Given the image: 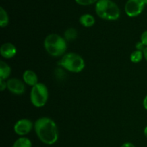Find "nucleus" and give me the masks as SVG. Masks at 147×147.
Instances as JSON below:
<instances>
[{
  "mask_svg": "<svg viewBox=\"0 0 147 147\" xmlns=\"http://www.w3.org/2000/svg\"><path fill=\"white\" fill-rule=\"evenodd\" d=\"M121 147H136V146H135L133 144L131 143V142H126V143L123 144Z\"/></svg>",
  "mask_w": 147,
  "mask_h": 147,
  "instance_id": "412c9836",
  "label": "nucleus"
},
{
  "mask_svg": "<svg viewBox=\"0 0 147 147\" xmlns=\"http://www.w3.org/2000/svg\"><path fill=\"white\" fill-rule=\"evenodd\" d=\"M44 47L47 53L53 57H60L65 54L67 42L57 34H50L44 40Z\"/></svg>",
  "mask_w": 147,
  "mask_h": 147,
  "instance_id": "f03ea898",
  "label": "nucleus"
},
{
  "mask_svg": "<svg viewBox=\"0 0 147 147\" xmlns=\"http://www.w3.org/2000/svg\"><path fill=\"white\" fill-rule=\"evenodd\" d=\"M76 3L82 6H88L97 3L98 0H75Z\"/></svg>",
  "mask_w": 147,
  "mask_h": 147,
  "instance_id": "f3484780",
  "label": "nucleus"
},
{
  "mask_svg": "<svg viewBox=\"0 0 147 147\" xmlns=\"http://www.w3.org/2000/svg\"><path fill=\"white\" fill-rule=\"evenodd\" d=\"M135 47H136V50H140V51H142V52H143L144 50V49L146 48V47H145V46L144 45L142 42H139L136 43Z\"/></svg>",
  "mask_w": 147,
  "mask_h": 147,
  "instance_id": "aec40b11",
  "label": "nucleus"
},
{
  "mask_svg": "<svg viewBox=\"0 0 147 147\" xmlns=\"http://www.w3.org/2000/svg\"><path fill=\"white\" fill-rule=\"evenodd\" d=\"M34 127V124L27 119H22L17 121L14 126V131L16 134L19 136H24L28 134Z\"/></svg>",
  "mask_w": 147,
  "mask_h": 147,
  "instance_id": "0eeeda50",
  "label": "nucleus"
},
{
  "mask_svg": "<svg viewBox=\"0 0 147 147\" xmlns=\"http://www.w3.org/2000/svg\"><path fill=\"white\" fill-rule=\"evenodd\" d=\"M65 39L67 41H73L77 38L78 32L74 28H69L65 32Z\"/></svg>",
  "mask_w": 147,
  "mask_h": 147,
  "instance_id": "2eb2a0df",
  "label": "nucleus"
},
{
  "mask_svg": "<svg viewBox=\"0 0 147 147\" xmlns=\"http://www.w3.org/2000/svg\"><path fill=\"white\" fill-rule=\"evenodd\" d=\"M79 22L85 27H91L95 24L96 20L91 14H84L80 17Z\"/></svg>",
  "mask_w": 147,
  "mask_h": 147,
  "instance_id": "9b49d317",
  "label": "nucleus"
},
{
  "mask_svg": "<svg viewBox=\"0 0 147 147\" xmlns=\"http://www.w3.org/2000/svg\"><path fill=\"white\" fill-rule=\"evenodd\" d=\"M49 93L47 87L42 83H38L32 87L30 92V101L37 108L43 107L48 100Z\"/></svg>",
  "mask_w": 147,
  "mask_h": 147,
  "instance_id": "39448f33",
  "label": "nucleus"
},
{
  "mask_svg": "<svg viewBox=\"0 0 147 147\" xmlns=\"http://www.w3.org/2000/svg\"><path fill=\"white\" fill-rule=\"evenodd\" d=\"M144 57V53L140 50H136L131 54L130 60L134 63H139Z\"/></svg>",
  "mask_w": 147,
  "mask_h": 147,
  "instance_id": "dca6fc26",
  "label": "nucleus"
},
{
  "mask_svg": "<svg viewBox=\"0 0 147 147\" xmlns=\"http://www.w3.org/2000/svg\"><path fill=\"white\" fill-rule=\"evenodd\" d=\"M6 88H7V83L5 80L0 78V90L1 91H4Z\"/></svg>",
  "mask_w": 147,
  "mask_h": 147,
  "instance_id": "6ab92c4d",
  "label": "nucleus"
},
{
  "mask_svg": "<svg viewBox=\"0 0 147 147\" xmlns=\"http://www.w3.org/2000/svg\"><path fill=\"white\" fill-rule=\"evenodd\" d=\"M9 16L6 10L3 7H0V26L1 28L7 27L9 24Z\"/></svg>",
  "mask_w": 147,
  "mask_h": 147,
  "instance_id": "4468645a",
  "label": "nucleus"
},
{
  "mask_svg": "<svg viewBox=\"0 0 147 147\" xmlns=\"http://www.w3.org/2000/svg\"><path fill=\"white\" fill-rule=\"evenodd\" d=\"M17 47L11 42H6L1 45L0 47V54L4 58L11 59L17 54Z\"/></svg>",
  "mask_w": 147,
  "mask_h": 147,
  "instance_id": "1a4fd4ad",
  "label": "nucleus"
},
{
  "mask_svg": "<svg viewBox=\"0 0 147 147\" xmlns=\"http://www.w3.org/2000/svg\"><path fill=\"white\" fill-rule=\"evenodd\" d=\"M7 89L11 93L15 95H22L25 91V85L24 81L16 78L7 80Z\"/></svg>",
  "mask_w": 147,
  "mask_h": 147,
  "instance_id": "6e6552de",
  "label": "nucleus"
},
{
  "mask_svg": "<svg viewBox=\"0 0 147 147\" xmlns=\"http://www.w3.org/2000/svg\"><path fill=\"white\" fill-rule=\"evenodd\" d=\"M57 65L71 73H78L83 71L86 67L84 60L80 55L75 53L65 54L59 60Z\"/></svg>",
  "mask_w": 147,
  "mask_h": 147,
  "instance_id": "20e7f679",
  "label": "nucleus"
},
{
  "mask_svg": "<svg viewBox=\"0 0 147 147\" xmlns=\"http://www.w3.org/2000/svg\"><path fill=\"white\" fill-rule=\"evenodd\" d=\"M145 5L144 0H128L125 4V12L130 17H137L142 14Z\"/></svg>",
  "mask_w": 147,
  "mask_h": 147,
  "instance_id": "423d86ee",
  "label": "nucleus"
},
{
  "mask_svg": "<svg viewBox=\"0 0 147 147\" xmlns=\"http://www.w3.org/2000/svg\"><path fill=\"white\" fill-rule=\"evenodd\" d=\"M32 144L31 140L27 137H20L14 142L13 144L12 147H32Z\"/></svg>",
  "mask_w": 147,
  "mask_h": 147,
  "instance_id": "ddd939ff",
  "label": "nucleus"
},
{
  "mask_svg": "<svg viewBox=\"0 0 147 147\" xmlns=\"http://www.w3.org/2000/svg\"><path fill=\"white\" fill-rule=\"evenodd\" d=\"M141 42L145 46L147 47V30L144 32L141 35Z\"/></svg>",
  "mask_w": 147,
  "mask_h": 147,
  "instance_id": "a211bd4d",
  "label": "nucleus"
},
{
  "mask_svg": "<svg viewBox=\"0 0 147 147\" xmlns=\"http://www.w3.org/2000/svg\"><path fill=\"white\" fill-rule=\"evenodd\" d=\"M143 53H144V59L147 62V47H146V48L144 49V50L143 51Z\"/></svg>",
  "mask_w": 147,
  "mask_h": 147,
  "instance_id": "5701e85b",
  "label": "nucleus"
},
{
  "mask_svg": "<svg viewBox=\"0 0 147 147\" xmlns=\"http://www.w3.org/2000/svg\"><path fill=\"white\" fill-rule=\"evenodd\" d=\"M95 9L96 14L105 20H117L121 15L119 7L112 0H98L96 4Z\"/></svg>",
  "mask_w": 147,
  "mask_h": 147,
  "instance_id": "7ed1b4c3",
  "label": "nucleus"
},
{
  "mask_svg": "<svg viewBox=\"0 0 147 147\" xmlns=\"http://www.w3.org/2000/svg\"><path fill=\"white\" fill-rule=\"evenodd\" d=\"M11 69L8 64L4 61L0 62V78L7 80L11 75Z\"/></svg>",
  "mask_w": 147,
  "mask_h": 147,
  "instance_id": "f8f14e48",
  "label": "nucleus"
},
{
  "mask_svg": "<svg viewBox=\"0 0 147 147\" xmlns=\"http://www.w3.org/2000/svg\"><path fill=\"white\" fill-rule=\"evenodd\" d=\"M23 81L27 86L33 87L38 83V77L35 72L31 70H27L22 75Z\"/></svg>",
  "mask_w": 147,
  "mask_h": 147,
  "instance_id": "9d476101",
  "label": "nucleus"
},
{
  "mask_svg": "<svg viewBox=\"0 0 147 147\" xmlns=\"http://www.w3.org/2000/svg\"><path fill=\"white\" fill-rule=\"evenodd\" d=\"M144 136L147 138V126L145 127L144 130Z\"/></svg>",
  "mask_w": 147,
  "mask_h": 147,
  "instance_id": "b1692460",
  "label": "nucleus"
},
{
  "mask_svg": "<svg viewBox=\"0 0 147 147\" xmlns=\"http://www.w3.org/2000/svg\"><path fill=\"white\" fill-rule=\"evenodd\" d=\"M34 127L37 136L45 144L53 145L58 140L57 126L50 118H40L35 121Z\"/></svg>",
  "mask_w": 147,
  "mask_h": 147,
  "instance_id": "f257e3e1",
  "label": "nucleus"
},
{
  "mask_svg": "<svg viewBox=\"0 0 147 147\" xmlns=\"http://www.w3.org/2000/svg\"><path fill=\"white\" fill-rule=\"evenodd\" d=\"M143 106L145 109L147 111V95L145 96L144 99L143 100Z\"/></svg>",
  "mask_w": 147,
  "mask_h": 147,
  "instance_id": "4be33fe9",
  "label": "nucleus"
},
{
  "mask_svg": "<svg viewBox=\"0 0 147 147\" xmlns=\"http://www.w3.org/2000/svg\"><path fill=\"white\" fill-rule=\"evenodd\" d=\"M144 1L145 4H146V5H147V0H144Z\"/></svg>",
  "mask_w": 147,
  "mask_h": 147,
  "instance_id": "393cba45",
  "label": "nucleus"
}]
</instances>
